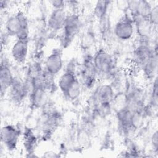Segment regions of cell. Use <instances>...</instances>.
<instances>
[{
	"mask_svg": "<svg viewBox=\"0 0 158 158\" xmlns=\"http://www.w3.org/2000/svg\"><path fill=\"white\" fill-rule=\"evenodd\" d=\"M93 61L98 77H111L115 70L114 56L105 48H99L93 54Z\"/></svg>",
	"mask_w": 158,
	"mask_h": 158,
	"instance_id": "2",
	"label": "cell"
},
{
	"mask_svg": "<svg viewBox=\"0 0 158 158\" xmlns=\"http://www.w3.org/2000/svg\"><path fill=\"white\" fill-rule=\"evenodd\" d=\"M43 67L46 72L54 76L60 73L64 67L62 49L54 48L46 57Z\"/></svg>",
	"mask_w": 158,
	"mask_h": 158,
	"instance_id": "10",
	"label": "cell"
},
{
	"mask_svg": "<svg viewBox=\"0 0 158 158\" xmlns=\"http://www.w3.org/2000/svg\"><path fill=\"white\" fill-rule=\"evenodd\" d=\"M81 28L80 15L76 12L68 13L63 29L61 31L60 46L62 49L69 48L73 43Z\"/></svg>",
	"mask_w": 158,
	"mask_h": 158,
	"instance_id": "4",
	"label": "cell"
},
{
	"mask_svg": "<svg viewBox=\"0 0 158 158\" xmlns=\"http://www.w3.org/2000/svg\"><path fill=\"white\" fill-rule=\"evenodd\" d=\"M67 14L65 9H52L47 19L48 28L54 32L61 31L64 27Z\"/></svg>",
	"mask_w": 158,
	"mask_h": 158,
	"instance_id": "15",
	"label": "cell"
},
{
	"mask_svg": "<svg viewBox=\"0 0 158 158\" xmlns=\"http://www.w3.org/2000/svg\"><path fill=\"white\" fill-rule=\"evenodd\" d=\"M30 91V86L27 80L15 77L7 93L14 103L19 104L28 98Z\"/></svg>",
	"mask_w": 158,
	"mask_h": 158,
	"instance_id": "8",
	"label": "cell"
},
{
	"mask_svg": "<svg viewBox=\"0 0 158 158\" xmlns=\"http://www.w3.org/2000/svg\"><path fill=\"white\" fill-rule=\"evenodd\" d=\"M154 5L145 0L128 1V13L131 17L148 19Z\"/></svg>",
	"mask_w": 158,
	"mask_h": 158,
	"instance_id": "12",
	"label": "cell"
},
{
	"mask_svg": "<svg viewBox=\"0 0 158 158\" xmlns=\"http://www.w3.org/2000/svg\"><path fill=\"white\" fill-rule=\"evenodd\" d=\"M9 1H0V7H1V9L2 10L6 9L8 7H9Z\"/></svg>",
	"mask_w": 158,
	"mask_h": 158,
	"instance_id": "22",
	"label": "cell"
},
{
	"mask_svg": "<svg viewBox=\"0 0 158 158\" xmlns=\"http://www.w3.org/2000/svg\"><path fill=\"white\" fill-rule=\"evenodd\" d=\"M4 31L15 40H29L30 24L26 14L19 10L9 16L4 23Z\"/></svg>",
	"mask_w": 158,
	"mask_h": 158,
	"instance_id": "1",
	"label": "cell"
},
{
	"mask_svg": "<svg viewBox=\"0 0 158 158\" xmlns=\"http://www.w3.org/2000/svg\"><path fill=\"white\" fill-rule=\"evenodd\" d=\"M29 52V40H15L10 48L13 60L18 64H24Z\"/></svg>",
	"mask_w": 158,
	"mask_h": 158,
	"instance_id": "13",
	"label": "cell"
},
{
	"mask_svg": "<svg viewBox=\"0 0 158 158\" xmlns=\"http://www.w3.org/2000/svg\"><path fill=\"white\" fill-rule=\"evenodd\" d=\"M151 144L152 145V148L154 151L157 152V148H158V136H157V130L153 133L151 138Z\"/></svg>",
	"mask_w": 158,
	"mask_h": 158,
	"instance_id": "21",
	"label": "cell"
},
{
	"mask_svg": "<svg viewBox=\"0 0 158 158\" xmlns=\"http://www.w3.org/2000/svg\"><path fill=\"white\" fill-rule=\"evenodd\" d=\"M115 94V90L112 84L102 83L96 85L89 98L91 107L99 105L112 106Z\"/></svg>",
	"mask_w": 158,
	"mask_h": 158,
	"instance_id": "6",
	"label": "cell"
},
{
	"mask_svg": "<svg viewBox=\"0 0 158 158\" xmlns=\"http://www.w3.org/2000/svg\"><path fill=\"white\" fill-rule=\"evenodd\" d=\"M112 3V1H98L96 2L93 8V14L99 23L107 20Z\"/></svg>",
	"mask_w": 158,
	"mask_h": 158,
	"instance_id": "18",
	"label": "cell"
},
{
	"mask_svg": "<svg viewBox=\"0 0 158 158\" xmlns=\"http://www.w3.org/2000/svg\"><path fill=\"white\" fill-rule=\"evenodd\" d=\"M48 91L43 86L31 88L29 94V101L33 109L42 107L46 102Z\"/></svg>",
	"mask_w": 158,
	"mask_h": 158,
	"instance_id": "16",
	"label": "cell"
},
{
	"mask_svg": "<svg viewBox=\"0 0 158 158\" xmlns=\"http://www.w3.org/2000/svg\"><path fill=\"white\" fill-rule=\"evenodd\" d=\"M21 131L19 128L12 124H6L1 130V141L9 151H13L17 148Z\"/></svg>",
	"mask_w": 158,
	"mask_h": 158,
	"instance_id": "9",
	"label": "cell"
},
{
	"mask_svg": "<svg viewBox=\"0 0 158 158\" xmlns=\"http://www.w3.org/2000/svg\"><path fill=\"white\" fill-rule=\"evenodd\" d=\"M115 36L122 41L131 40L135 35L133 20L128 12H125L115 23L114 27Z\"/></svg>",
	"mask_w": 158,
	"mask_h": 158,
	"instance_id": "7",
	"label": "cell"
},
{
	"mask_svg": "<svg viewBox=\"0 0 158 158\" xmlns=\"http://www.w3.org/2000/svg\"><path fill=\"white\" fill-rule=\"evenodd\" d=\"M52 9H62L66 6V1L60 0H53L49 2Z\"/></svg>",
	"mask_w": 158,
	"mask_h": 158,
	"instance_id": "20",
	"label": "cell"
},
{
	"mask_svg": "<svg viewBox=\"0 0 158 158\" xmlns=\"http://www.w3.org/2000/svg\"><path fill=\"white\" fill-rule=\"evenodd\" d=\"M22 139L23 146L27 153H34L38 144V138L31 128L27 127L24 129Z\"/></svg>",
	"mask_w": 158,
	"mask_h": 158,
	"instance_id": "17",
	"label": "cell"
},
{
	"mask_svg": "<svg viewBox=\"0 0 158 158\" xmlns=\"http://www.w3.org/2000/svg\"><path fill=\"white\" fill-rule=\"evenodd\" d=\"M155 57H157V42L152 46L150 43L139 41L133 52V61L141 70Z\"/></svg>",
	"mask_w": 158,
	"mask_h": 158,
	"instance_id": "5",
	"label": "cell"
},
{
	"mask_svg": "<svg viewBox=\"0 0 158 158\" xmlns=\"http://www.w3.org/2000/svg\"><path fill=\"white\" fill-rule=\"evenodd\" d=\"M78 73V76L83 88L91 89L96 86L99 77L94 66L93 54L89 52H86L83 57Z\"/></svg>",
	"mask_w": 158,
	"mask_h": 158,
	"instance_id": "3",
	"label": "cell"
},
{
	"mask_svg": "<svg viewBox=\"0 0 158 158\" xmlns=\"http://www.w3.org/2000/svg\"><path fill=\"white\" fill-rule=\"evenodd\" d=\"M15 77L10 65L6 59H2L0 66V87L1 97L7 93Z\"/></svg>",
	"mask_w": 158,
	"mask_h": 158,
	"instance_id": "14",
	"label": "cell"
},
{
	"mask_svg": "<svg viewBox=\"0 0 158 158\" xmlns=\"http://www.w3.org/2000/svg\"><path fill=\"white\" fill-rule=\"evenodd\" d=\"M135 25V35H136L140 42L149 43L151 38L156 30L151 25L148 19L134 17H131Z\"/></svg>",
	"mask_w": 158,
	"mask_h": 158,
	"instance_id": "11",
	"label": "cell"
},
{
	"mask_svg": "<svg viewBox=\"0 0 158 158\" xmlns=\"http://www.w3.org/2000/svg\"><path fill=\"white\" fill-rule=\"evenodd\" d=\"M148 20L151 23V25L155 28H157L158 23V6L157 4H156L153 6L151 12L149 15Z\"/></svg>",
	"mask_w": 158,
	"mask_h": 158,
	"instance_id": "19",
	"label": "cell"
}]
</instances>
